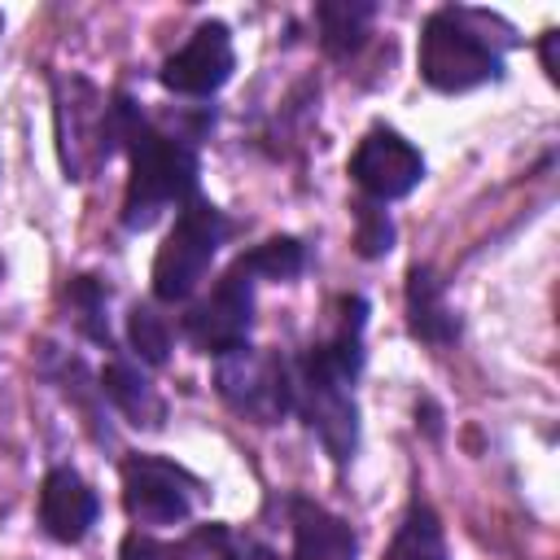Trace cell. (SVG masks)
I'll list each match as a JSON object with an SVG mask.
<instances>
[{"label": "cell", "mask_w": 560, "mask_h": 560, "mask_svg": "<svg viewBox=\"0 0 560 560\" xmlns=\"http://www.w3.org/2000/svg\"><path fill=\"white\" fill-rule=\"evenodd\" d=\"M363 298H337V319L328 337L311 341L298 363H289V394L293 411L319 433L324 451L346 464L359 446V407H354V376L363 368Z\"/></svg>", "instance_id": "obj_1"}, {"label": "cell", "mask_w": 560, "mask_h": 560, "mask_svg": "<svg viewBox=\"0 0 560 560\" xmlns=\"http://www.w3.org/2000/svg\"><path fill=\"white\" fill-rule=\"evenodd\" d=\"M118 144L131 158L127 192H122V228L144 232L158 223L166 206H188L197 197V149L188 136L158 127L127 96H114Z\"/></svg>", "instance_id": "obj_2"}, {"label": "cell", "mask_w": 560, "mask_h": 560, "mask_svg": "<svg viewBox=\"0 0 560 560\" xmlns=\"http://www.w3.org/2000/svg\"><path fill=\"white\" fill-rule=\"evenodd\" d=\"M503 31L499 18L481 9H438L420 31V79L433 92H472L503 79V44L490 39Z\"/></svg>", "instance_id": "obj_3"}, {"label": "cell", "mask_w": 560, "mask_h": 560, "mask_svg": "<svg viewBox=\"0 0 560 560\" xmlns=\"http://www.w3.org/2000/svg\"><path fill=\"white\" fill-rule=\"evenodd\" d=\"M232 232V223L223 219L219 206L192 197L179 214L175 228L166 232V241L158 245L153 258V298L158 302H188L197 293V284L206 280L223 236Z\"/></svg>", "instance_id": "obj_4"}, {"label": "cell", "mask_w": 560, "mask_h": 560, "mask_svg": "<svg viewBox=\"0 0 560 560\" xmlns=\"http://www.w3.org/2000/svg\"><path fill=\"white\" fill-rule=\"evenodd\" d=\"M57 92V144L61 166L70 179H92V171L114 153L118 144V118L114 96L96 92L88 79H52Z\"/></svg>", "instance_id": "obj_5"}, {"label": "cell", "mask_w": 560, "mask_h": 560, "mask_svg": "<svg viewBox=\"0 0 560 560\" xmlns=\"http://www.w3.org/2000/svg\"><path fill=\"white\" fill-rule=\"evenodd\" d=\"M214 385L232 411H241L254 424H276L284 411H293L289 394V359L258 346H236L219 359Z\"/></svg>", "instance_id": "obj_6"}, {"label": "cell", "mask_w": 560, "mask_h": 560, "mask_svg": "<svg viewBox=\"0 0 560 560\" xmlns=\"http://www.w3.org/2000/svg\"><path fill=\"white\" fill-rule=\"evenodd\" d=\"M249 324H254V276L241 267V258L214 280V289L188 306L184 315V337L201 350L223 359L236 346H249Z\"/></svg>", "instance_id": "obj_7"}, {"label": "cell", "mask_w": 560, "mask_h": 560, "mask_svg": "<svg viewBox=\"0 0 560 560\" xmlns=\"http://www.w3.org/2000/svg\"><path fill=\"white\" fill-rule=\"evenodd\" d=\"M197 490H201L197 477L171 459L158 455L122 459V508L136 521V529H162L188 521Z\"/></svg>", "instance_id": "obj_8"}, {"label": "cell", "mask_w": 560, "mask_h": 560, "mask_svg": "<svg viewBox=\"0 0 560 560\" xmlns=\"http://www.w3.org/2000/svg\"><path fill=\"white\" fill-rule=\"evenodd\" d=\"M350 175H354V184L363 188L368 201L385 206V201L407 197V192L424 179V158H420V149H416L411 140H402L398 131L372 127V131L359 140L354 158H350Z\"/></svg>", "instance_id": "obj_9"}, {"label": "cell", "mask_w": 560, "mask_h": 560, "mask_svg": "<svg viewBox=\"0 0 560 560\" xmlns=\"http://www.w3.org/2000/svg\"><path fill=\"white\" fill-rule=\"evenodd\" d=\"M232 35L223 22H201L166 61H162V88L175 96H210L232 79Z\"/></svg>", "instance_id": "obj_10"}, {"label": "cell", "mask_w": 560, "mask_h": 560, "mask_svg": "<svg viewBox=\"0 0 560 560\" xmlns=\"http://www.w3.org/2000/svg\"><path fill=\"white\" fill-rule=\"evenodd\" d=\"M96 490L74 468H52L39 486V525L57 542H79L96 525Z\"/></svg>", "instance_id": "obj_11"}, {"label": "cell", "mask_w": 560, "mask_h": 560, "mask_svg": "<svg viewBox=\"0 0 560 560\" xmlns=\"http://www.w3.org/2000/svg\"><path fill=\"white\" fill-rule=\"evenodd\" d=\"M289 525H293V560H354L359 556L354 529L337 512L311 499H289Z\"/></svg>", "instance_id": "obj_12"}, {"label": "cell", "mask_w": 560, "mask_h": 560, "mask_svg": "<svg viewBox=\"0 0 560 560\" xmlns=\"http://www.w3.org/2000/svg\"><path fill=\"white\" fill-rule=\"evenodd\" d=\"M407 324L429 346H451L459 337V315L446 306V289L433 267L416 262L407 271Z\"/></svg>", "instance_id": "obj_13"}, {"label": "cell", "mask_w": 560, "mask_h": 560, "mask_svg": "<svg viewBox=\"0 0 560 560\" xmlns=\"http://www.w3.org/2000/svg\"><path fill=\"white\" fill-rule=\"evenodd\" d=\"M96 385H101V398H109V402L122 411L127 424H136V429H162L166 402L158 398V389H153L127 359H109V363L101 368Z\"/></svg>", "instance_id": "obj_14"}, {"label": "cell", "mask_w": 560, "mask_h": 560, "mask_svg": "<svg viewBox=\"0 0 560 560\" xmlns=\"http://www.w3.org/2000/svg\"><path fill=\"white\" fill-rule=\"evenodd\" d=\"M372 13L376 9L363 4V0H328V4H319L315 18H319V44H324V52L328 57H350L363 44V35H368Z\"/></svg>", "instance_id": "obj_15"}, {"label": "cell", "mask_w": 560, "mask_h": 560, "mask_svg": "<svg viewBox=\"0 0 560 560\" xmlns=\"http://www.w3.org/2000/svg\"><path fill=\"white\" fill-rule=\"evenodd\" d=\"M241 258V267L258 280H293L302 267H306V249H302V241L298 236H271V241H262V245H254V249H245V254H236Z\"/></svg>", "instance_id": "obj_16"}, {"label": "cell", "mask_w": 560, "mask_h": 560, "mask_svg": "<svg viewBox=\"0 0 560 560\" xmlns=\"http://www.w3.org/2000/svg\"><path fill=\"white\" fill-rule=\"evenodd\" d=\"M385 560H446V547H442V529H438V516L424 508V503H411L394 547Z\"/></svg>", "instance_id": "obj_17"}, {"label": "cell", "mask_w": 560, "mask_h": 560, "mask_svg": "<svg viewBox=\"0 0 560 560\" xmlns=\"http://www.w3.org/2000/svg\"><path fill=\"white\" fill-rule=\"evenodd\" d=\"M127 341H131V350H136L149 368H162L166 354H171V324L158 315V306L136 302L131 315H127Z\"/></svg>", "instance_id": "obj_18"}, {"label": "cell", "mask_w": 560, "mask_h": 560, "mask_svg": "<svg viewBox=\"0 0 560 560\" xmlns=\"http://www.w3.org/2000/svg\"><path fill=\"white\" fill-rule=\"evenodd\" d=\"M105 289H101V280H92V276H79V280H70V289H66V302H70V311H74V324H79V332L83 337H92V341H101L105 350H109V324H105Z\"/></svg>", "instance_id": "obj_19"}, {"label": "cell", "mask_w": 560, "mask_h": 560, "mask_svg": "<svg viewBox=\"0 0 560 560\" xmlns=\"http://www.w3.org/2000/svg\"><path fill=\"white\" fill-rule=\"evenodd\" d=\"M354 219H359L354 245H359V254H363V258H381V254H389V249H394V223H389V214H385L376 201L354 206Z\"/></svg>", "instance_id": "obj_20"}, {"label": "cell", "mask_w": 560, "mask_h": 560, "mask_svg": "<svg viewBox=\"0 0 560 560\" xmlns=\"http://www.w3.org/2000/svg\"><path fill=\"white\" fill-rule=\"evenodd\" d=\"M118 560H175V547L153 529H131L118 547Z\"/></svg>", "instance_id": "obj_21"}, {"label": "cell", "mask_w": 560, "mask_h": 560, "mask_svg": "<svg viewBox=\"0 0 560 560\" xmlns=\"http://www.w3.org/2000/svg\"><path fill=\"white\" fill-rule=\"evenodd\" d=\"M223 560H280V556H276L271 547L254 542V538H236V534H232V542H228Z\"/></svg>", "instance_id": "obj_22"}, {"label": "cell", "mask_w": 560, "mask_h": 560, "mask_svg": "<svg viewBox=\"0 0 560 560\" xmlns=\"http://www.w3.org/2000/svg\"><path fill=\"white\" fill-rule=\"evenodd\" d=\"M556 35L560 31H547L542 35V70H547V79H560V70H556Z\"/></svg>", "instance_id": "obj_23"}, {"label": "cell", "mask_w": 560, "mask_h": 560, "mask_svg": "<svg viewBox=\"0 0 560 560\" xmlns=\"http://www.w3.org/2000/svg\"><path fill=\"white\" fill-rule=\"evenodd\" d=\"M0 26H4V18H0Z\"/></svg>", "instance_id": "obj_24"}]
</instances>
